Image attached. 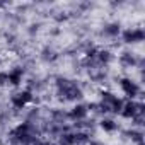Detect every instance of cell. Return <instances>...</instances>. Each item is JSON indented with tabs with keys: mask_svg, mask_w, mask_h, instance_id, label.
<instances>
[{
	"mask_svg": "<svg viewBox=\"0 0 145 145\" xmlns=\"http://www.w3.org/2000/svg\"><path fill=\"white\" fill-rule=\"evenodd\" d=\"M125 118H133L135 116V113H137V104H133V103H128V104H125L123 108H121V111H120Z\"/></svg>",
	"mask_w": 145,
	"mask_h": 145,
	"instance_id": "6da1fadb",
	"label": "cell"
},
{
	"mask_svg": "<svg viewBox=\"0 0 145 145\" xmlns=\"http://www.w3.org/2000/svg\"><path fill=\"white\" fill-rule=\"evenodd\" d=\"M143 38L142 31H126L125 33V41L126 43H133V41H140Z\"/></svg>",
	"mask_w": 145,
	"mask_h": 145,
	"instance_id": "7a4b0ae2",
	"label": "cell"
},
{
	"mask_svg": "<svg viewBox=\"0 0 145 145\" xmlns=\"http://www.w3.org/2000/svg\"><path fill=\"white\" fill-rule=\"evenodd\" d=\"M121 87H123V91H125L128 96H135V94H137V86H135L131 80H128V79L121 80Z\"/></svg>",
	"mask_w": 145,
	"mask_h": 145,
	"instance_id": "3957f363",
	"label": "cell"
},
{
	"mask_svg": "<svg viewBox=\"0 0 145 145\" xmlns=\"http://www.w3.org/2000/svg\"><path fill=\"white\" fill-rule=\"evenodd\" d=\"M21 77H22V72L21 70H14V72H10V74H9V82L14 84V86H17L21 82Z\"/></svg>",
	"mask_w": 145,
	"mask_h": 145,
	"instance_id": "277c9868",
	"label": "cell"
},
{
	"mask_svg": "<svg viewBox=\"0 0 145 145\" xmlns=\"http://www.w3.org/2000/svg\"><path fill=\"white\" fill-rule=\"evenodd\" d=\"M86 114H87V109L84 106H75L74 111H72V116H74V118H84Z\"/></svg>",
	"mask_w": 145,
	"mask_h": 145,
	"instance_id": "5b68a950",
	"label": "cell"
},
{
	"mask_svg": "<svg viewBox=\"0 0 145 145\" xmlns=\"http://www.w3.org/2000/svg\"><path fill=\"white\" fill-rule=\"evenodd\" d=\"M101 126H103L104 130H108V131H113V130H116V125H114V121H111V120H103Z\"/></svg>",
	"mask_w": 145,
	"mask_h": 145,
	"instance_id": "8992f818",
	"label": "cell"
},
{
	"mask_svg": "<svg viewBox=\"0 0 145 145\" xmlns=\"http://www.w3.org/2000/svg\"><path fill=\"white\" fill-rule=\"evenodd\" d=\"M104 31H106V34H111V36H114V34H118V33H120V27H118L116 24H111V26H108Z\"/></svg>",
	"mask_w": 145,
	"mask_h": 145,
	"instance_id": "52a82bcc",
	"label": "cell"
},
{
	"mask_svg": "<svg viewBox=\"0 0 145 145\" xmlns=\"http://www.w3.org/2000/svg\"><path fill=\"white\" fill-rule=\"evenodd\" d=\"M99 60L101 61H108L109 60V53L108 51H99Z\"/></svg>",
	"mask_w": 145,
	"mask_h": 145,
	"instance_id": "ba28073f",
	"label": "cell"
}]
</instances>
